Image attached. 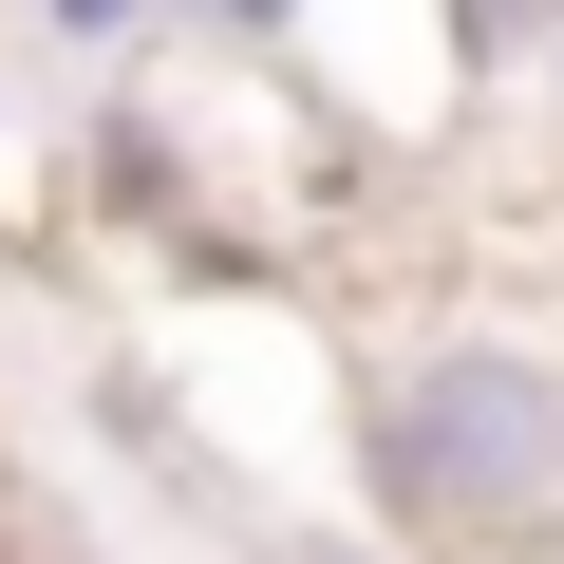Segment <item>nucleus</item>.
Wrapping results in <instances>:
<instances>
[{
    "instance_id": "f03ea898",
    "label": "nucleus",
    "mask_w": 564,
    "mask_h": 564,
    "mask_svg": "<svg viewBox=\"0 0 564 564\" xmlns=\"http://www.w3.org/2000/svg\"><path fill=\"white\" fill-rule=\"evenodd\" d=\"M545 20H564V0H452V39H470V57H527Z\"/></svg>"
},
{
    "instance_id": "7ed1b4c3",
    "label": "nucleus",
    "mask_w": 564,
    "mask_h": 564,
    "mask_svg": "<svg viewBox=\"0 0 564 564\" xmlns=\"http://www.w3.org/2000/svg\"><path fill=\"white\" fill-rule=\"evenodd\" d=\"M57 39H132V20H170V0H39Z\"/></svg>"
},
{
    "instance_id": "f257e3e1",
    "label": "nucleus",
    "mask_w": 564,
    "mask_h": 564,
    "mask_svg": "<svg viewBox=\"0 0 564 564\" xmlns=\"http://www.w3.org/2000/svg\"><path fill=\"white\" fill-rule=\"evenodd\" d=\"M358 470L395 527L433 545H527L564 508V377L508 358V339H452V358H395L377 414H358Z\"/></svg>"
},
{
    "instance_id": "20e7f679",
    "label": "nucleus",
    "mask_w": 564,
    "mask_h": 564,
    "mask_svg": "<svg viewBox=\"0 0 564 564\" xmlns=\"http://www.w3.org/2000/svg\"><path fill=\"white\" fill-rule=\"evenodd\" d=\"M545 95H564V20H545Z\"/></svg>"
}]
</instances>
